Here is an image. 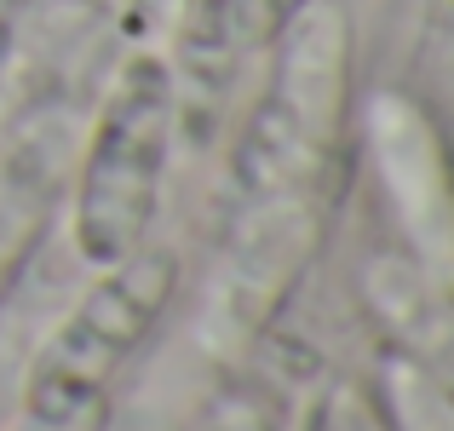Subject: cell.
Here are the masks:
<instances>
[{"mask_svg": "<svg viewBox=\"0 0 454 431\" xmlns=\"http://www.w3.org/2000/svg\"><path fill=\"white\" fill-rule=\"evenodd\" d=\"M178 133V75L167 58L138 52L104 92L87 155L75 173V254L87 265H121L150 242Z\"/></svg>", "mask_w": 454, "mask_h": 431, "instance_id": "6da1fadb", "label": "cell"}, {"mask_svg": "<svg viewBox=\"0 0 454 431\" xmlns=\"http://www.w3.org/2000/svg\"><path fill=\"white\" fill-rule=\"evenodd\" d=\"M345 121H351L345 18L310 0L277 35V75L236 150V184L247 190V201L265 208V201L317 196V184L333 173Z\"/></svg>", "mask_w": 454, "mask_h": 431, "instance_id": "7a4b0ae2", "label": "cell"}, {"mask_svg": "<svg viewBox=\"0 0 454 431\" xmlns=\"http://www.w3.org/2000/svg\"><path fill=\"white\" fill-rule=\"evenodd\" d=\"M178 294V254L173 247H138L121 265H104L98 282L75 299L64 322L46 333L23 374V409L18 414H87L110 409V391L121 368L138 357L150 328Z\"/></svg>", "mask_w": 454, "mask_h": 431, "instance_id": "3957f363", "label": "cell"}, {"mask_svg": "<svg viewBox=\"0 0 454 431\" xmlns=\"http://www.w3.org/2000/svg\"><path fill=\"white\" fill-rule=\"evenodd\" d=\"M363 133L380 190L409 242V265L454 299V144L409 92H374L363 104Z\"/></svg>", "mask_w": 454, "mask_h": 431, "instance_id": "277c9868", "label": "cell"}, {"mask_svg": "<svg viewBox=\"0 0 454 431\" xmlns=\"http://www.w3.org/2000/svg\"><path fill=\"white\" fill-rule=\"evenodd\" d=\"M368 305L397 340V357H409L420 374L454 391V299L437 294L409 259H374Z\"/></svg>", "mask_w": 454, "mask_h": 431, "instance_id": "5b68a950", "label": "cell"}, {"mask_svg": "<svg viewBox=\"0 0 454 431\" xmlns=\"http://www.w3.org/2000/svg\"><path fill=\"white\" fill-rule=\"evenodd\" d=\"M52 213V173L41 155H12L0 167V299L18 282L23 259L41 247Z\"/></svg>", "mask_w": 454, "mask_h": 431, "instance_id": "8992f818", "label": "cell"}, {"mask_svg": "<svg viewBox=\"0 0 454 431\" xmlns=\"http://www.w3.org/2000/svg\"><path fill=\"white\" fill-rule=\"evenodd\" d=\"M380 403H386L391 431H454V391L420 374L409 357H391Z\"/></svg>", "mask_w": 454, "mask_h": 431, "instance_id": "52a82bcc", "label": "cell"}, {"mask_svg": "<svg viewBox=\"0 0 454 431\" xmlns=\"http://www.w3.org/2000/svg\"><path fill=\"white\" fill-rule=\"evenodd\" d=\"M305 431H391L380 391L356 386V380H333L317 403H310Z\"/></svg>", "mask_w": 454, "mask_h": 431, "instance_id": "ba28073f", "label": "cell"}, {"mask_svg": "<svg viewBox=\"0 0 454 431\" xmlns=\"http://www.w3.org/2000/svg\"><path fill=\"white\" fill-rule=\"evenodd\" d=\"M310 0H219V29L231 41V52H247V46L277 41L282 29L294 23V12H305Z\"/></svg>", "mask_w": 454, "mask_h": 431, "instance_id": "9c48e42d", "label": "cell"}, {"mask_svg": "<svg viewBox=\"0 0 454 431\" xmlns=\"http://www.w3.org/2000/svg\"><path fill=\"white\" fill-rule=\"evenodd\" d=\"M196 431H282V414L265 391H231Z\"/></svg>", "mask_w": 454, "mask_h": 431, "instance_id": "30bf717a", "label": "cell"}, {"mask_svg": "<svg viewBox=\"0 0 454 431\" xmlns=\"http://www.w3.org/2000/svg\"><path fill=\"white\" fill-rule=\"evenodd\" d=\"M12 431H110V409L58 414V420H46V414H18V426H12Z\"/></svg>", "mask_w": 454, "mask_h": 431, "instance_id": "8fae6325", "label": "cell"}]
</instances>
